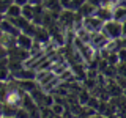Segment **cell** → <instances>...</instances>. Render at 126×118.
I'll return each instance as SVG.
<instances>
[{
	"mask_svg": "<svg viewBox=\"0 0 126 118\" xmlns=\"http://www.w3.org/2000/svg\"><path fill=\"white\" fill-rule=\"evenodd\" d=\"M11 3H14V0H2V14H5V13H6L8 6H10Z\"/></svg>",
	"mask_w": 126,
	"mask_h": 118,
	"instance_id": "obj_12",
	"label": "cell"
},
{
	"mask_svg": "<svg viewBox=\"0 0 126 118\" xmlns=\"http://www.w3.org/2000/svg\"><path fill=\"white\" fill-rule=\"evenodd\" d=\"M58 19H60V24L63 27H74V21H76V11L73 10H63L60 16H58Z\"/></svg>",
	"mask_w": 126,
	"mask_h": 118,
	"instance_id": "obj_3",
	"label": "cell"
},
{
	"mask_svg": "<svg viewBox=\"0 0 126 118\" xmlns=\"http://www.w3.org/2000/svg\"><path fill=\"white\" fill-rule=\"evenodd\" d=\"M94 14H96L99 19H102L104 22L112 21V19H113V8H110V6H99Z\"/></svg>",
	"mask_w": 126,
	"mask_h": 118,
	"instance_id": "obj_7",
	"label": "cell"
},
{
	"mask_svg": "<svg viewBox=\"0 0 126 118\" xmlns=\"http://www.w3.org/2000/svg\"><path fill=\"white\" fill-rule=\"evenodd\" d=\"M121 29H123V24L120 21H115V19H112V21H107L104 24V27H102V31H104L106 35L110 38V39H120L121 38Z\"/></svg>",
	"mask_w": 126,
	"mask_h": 118,
	"instance_id": "obj_1",
	"label": "cell"
},
{
	"mask_svg": "<svg viewBox=\"0 0 126 118\" xmlns=\"http://www.w3.org/2000/svg\"><path fill=\"white\" fill-rule=\"evenodd\" d=\"M60 3H62L63 10H69V8H71V3H73V0H60Z\"/></svg>",
	"mask_w": 126,
	"mask_h": 118,
	"instance_id": "obj_14",
	"label": "cell"
},
{
	"mask_svg": "<svg viewBox=\"0 0 126 118\" xmlns=\"http://www.w3.org/2000/svg\"><path fill=\"white\" fill-rule=\"evenodd\" d=\"M35 44V38L33 36H30V35H27V33H22L17 36V46L19 47H22V49H27V50H30L32 47H33Z\"/></svg>",
	"mask_w": 126,
	"mask_h": 118,
	"instance_id": "obj_5",
	"label": "cell"
},
{
	"mask_svg": "<svg viewBox=\"0 0 126 118\" xmlns=\"http://www.w3.org/2000/svg\"><path fill=\"white\" fill-rule=\"evenodd\" d=\"M21 14H22V6L17 5V3H11L3 16H5V17H17V16H21Z\"/></svg>",
	"mask_w": 126,
	"mask_h": 118,
	"instance_id": "obj_9",
	"label": "cell"
},
{
	"mask_svg": "<svg viewBox=\"0 0 126 118\" xmlns=\"http://www.w3.org/2000/svg\"><path fill=\"white\" fill-rule=\"evenodd\" d=\"M121 24H123V29H121L123 33H121V38H126V21H123Z\"/></svg>",
	"mask_w": 126,
	"mask_h": 118,
	"instance_id": "obj_16",
	"label": "cell"
},
{
	"mask_svg": "<svg viewBox=\"0 0 126 118\" xmlns=\"http://www.w3.org/2000/svg\"><path fill=\"white\" fill-rule=\"evenodd\" d=\"M30 5H41V3H44L43 0H29Z\"/></svg>",
	"mask_w": 126,
	"mask_h": 118,
	"instance_id": "obj_17",
	"label": "cell"
},
{
	"mask_svg": "<svg viewBox=\"0 0 126 118\" xmlns=\"http://www.w3.org/2000/svg\"><path fill=\"white\" fill-rule=\"evenodd\" d=\"M22 16H25L27 19L33 21V17H35V8H33V5H30V3L24 5L22 6Z\"/></svg>",
	"mask_w": 126,
	"mask_h": 118,
	"instance_id": "obj_10",
	"label": "cell"
},
{
	"mask_svg": "<svg viewBox=\"0 0 126 118\" xmlns=\"http://www.w3.org/2000/svg\"><path fill=\"white\" fill-rule=\"evenodd\" d=\"M118 74L126 77V63H120V65H118Z\"/></svg>",
	"mask_w": 126,
	"mask_h": 118,
	"instance_id": "obj_13",
	"label": "cell"
},
{
	"mask_svg": "<svg viewBox=\"0 0 126 118\" xmlns=\"http://www.w3.org/2000/svg\"><path fill=\"white\" fill-rule=\"evenodd\" d=\"M14 3H17V5L24 6V5H27V3H29V0H14Z\"/></svg>",
	"mask_w": 126,
	"mask_h": 118,
	"instance_id": "obj_18",
	"label": "cell"
},
{
	"mask_svg": "<svg viewBox=\"0 0 126 118\" xmlns=\"http://www.w3.org/2000/svg\"><path fill=\"white\" fill-rule=\"evenodd\" d=\"M96 10H98V8L94 6V5H92V3H88V2H85L84 5H82V6L77 10V13H80L82 17L85 19V17H88V16H93L94 13H96Z\"/></svg>",
	"mask_w": 126,
	"mask_h": 118,
	"instance_id": "obj_8",
	"label": "cell"
},
{
	"mask_svg": "<svg viewBox=\"0 0 126 118\" xmlns=\"http://www.w3.org/2000/svg\"><path fill=\"white\" fill-rule=\"evenodd\" d=\"M88 3H92V5H94L96 8H99L101 6V3H102V0H87Z\"/></svg>",
	"mask_w": 126,
	"mask_h": 118,
	"instance_id": "obj_15",
	"label": "cell"
},
{
	"mask_svg": "<svg viewBox=\"0 0 126 118\" xmlns=\"http://www.w3.org/2000/svg\"><path fill=\"white\" fill-rule=\"evenodd\" d=\"M104 21L102 19H99L96 14H93V16H88V17H85L84 19V27L88 31H92V33H96V31H101L102 30V27H104Z\"/></svg>",
	"mask_w": 126,
	"mask_h": 118,
	"instance_id": "obj_2",
	"label": "cell"
},
{
	"mask_svg": "<svg viewBox=\"0 0 126 118\" xmlns=\"http://www.w3.org/2000/svg\"><path fill=\"white\" fill-rule=\"evenodd\" d=\"M50 109H52L54 115H63V113H65V107H63L60 102H54V104L50 105Z\"/></svg>",
	"mask_w": 126,
	"mask_h": 118,
	"instance_id": "obj_11",
	"label": "cell"
},
{
	"mask_svg": "<svg viewBox=\"0 0 126 118\" xmlns=\"http://www.w3.org/2000/svg\"><path fill=\"white\" fill-rule=\"evenodd\" d=\"M2 33H10V35H13V36L17 38L19 35L22 33V31L19 30L8 17H5V16H3V19H2Z\"/></svg>",
	"mask_w": 126,
	"mask_h": 118,
	"instance_id": "obj_4",
	"label": "cell"
},
{
	"mask_svg": "<svg viewBox=\"0 0 126 118\" xmlns=\"http://www.w3.org/2000/svg\"><path fill=\"white\" fill-rule=\"evenodd\" d=\"M17 80V79H16ZM17 85H19V88L24 90L25 93H32L35 88H38L39 84H38V80L36 79H25V80H17Z\"/></svg>",
	"mask_w": 126,
	"mask_h": 118,
	"instance_id": "obj_6",
	"label": "cell"
}]
</instances>
